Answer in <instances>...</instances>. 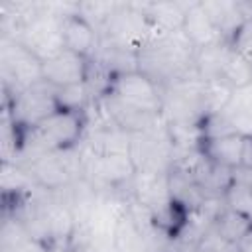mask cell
Returning a JSON list of instances; mask_svg holds the SVG:
<instances>
[{"label": "cell", "instance_id": "obj_17", "mask_svg": "<svg viewBox=\"0 0 252 252\" xmlns=\"http://www.w3.org/2000/svg\"><path fill=\"white\" fill-rule=\"evenodd\" d=\"M185 37L195 45V49L224 41L220 37V33L217 32V28L213 26V22L209 20V16L205 14V10L201 8V2H191L187 12H185V22H183V30Z\"/></svg>", "mask_w": 252, "mask_h": 252}, {"label": "cell", "instance_id": "obj_29", "mask_svg": "<svg viewBox=\"0 0 252 252\" xmlns=\"http://www.w3.org/2000/svg\"><path fill=\"white\" fill-rule=\"evenodd\" d=\"M232 181L244 187L252 189V167L250 165H238L232 169Z\"/></svg>", "mask_w": 252, "mask_h": 252}, {"label": "cell", "instance_id": "obj_27", "mask_svg": "<svg viewBox=\"0 0 252 252\" xmlns=\"http://www.w3.org/2000/svg\"><path fill=\"white\" fill-rule=\"evenodd\" d=\"M193 246V252H240L238 244L228 242L226 238H222L215 228L207 230Z\"/></svg>", "mask_w": 252, "mask_h": 252}, {"label": "cell", "instance_id": "obj_4", "mask_svg": "<svg viewBox=\"0 0 252 252\" xmlns=\"http://www.w3.org/2000/svg\"><path fill=\"white\" fill-rule=\"evenodd\" d=\"M0 73L6 100L43 81V61L12 37H0Z\"/></svg>", "mask_w": 252, "mask_h": 252}, {"label": "cell", "instance_id": "obj_23", "mask_svg": "<svg viewBox=\"0 0 252 252\" xmlns=\"http://www.w3.org/2000/svg\"><path fill=\"white\" fill-rule=\"evenodd\" d=\"M219 83L230 87L232 91L248 87L252 83V65L234 47L230 49V53H228V57L224 61V67H222Z\"/></svg>", "mask_w": 252, "mask_h": 252}, {"label": "cell", "instance_id": "obj_6", "mask_svg": "<svg viewBox=\"0 0 252 252\" xmlns=\"http://www.w3.org/2000/svg\"><path fill=\"white\" fill-rule=\"evenodd\" d=\"M128 156L136 171L169 173L173 167V142H171L167 124L156 130L130 134Z\"/></svg>", "mask_w": 252, "mask_h": 252}, {"label": "cell", "instance_id": "obj_20", "mask_svg": "<svg viewBox=\"0 0 252 252\" xmlns=\"http://www.w3.org/2000/svg\"><path fill=\"white\" fill-rule=\"evenodd\" d=\"M230 122L232 130L242 136H252V83L232 91L228 104L220 110Z\"/></svg>", "mask_w": 252, "mask_h": 252}, {"label": "cell", "instance_id": "obj_25", "mask_svg": "<svg viewBox=\"0 0 252 252\" xmlns=\"http://www.w3.org/2000/svg\"><path fill=\"white\" fill-rule=\"evenodd\" d=\"M118 2H77V14L85 18L96 32L104 26L108 16L114 12Z\"/></svg>", "mask_w": 252, "mask_h": 252}, {"label": "cell", "instance_id": "obj_12", "mask_svg": "<svg viewBox=\"0 0 252 252\" xmlns=\"http://www.w3.org/2000/svg\"><path fill=\"white\" fill-rule=\"evenodd\" d=\"M201 8L220 33L224 41H230L238 28L252 18V2H230V0H205Z\"/></svg>", "mask_w": 252, "mask_h": 252}, {"label": "cell", "instance_id": "obj_8", "mask_svg": "<svg viewBox=\"0 0 252 252\" xmlns=\"http://www.w3.org/2000/svg\"><path fill=\"white\" fill-rule=\"evenodd\" d=\"M57 110L59 106L55 100V87L47 81H39L6 100V116L20 130L35 128Z\"/></svg>", "mask_w": 252, "mask_h": 252}, {"label": "cell", "instance_id": "obj_28", "mask_svg": "<svg viewBox=\"0 0 252 252\" xmlns=\"http://www.w3.org/2000/svg\"><path fill=\"white\" fill-rule=\"evenodd\" d=\"M232 47L252 65V18H248L230 39Z\"/></svg>", "mask_w": 252, "mask_h": 252}, {"label": "cell", "instance_id": "obj_7", "mask_svg": "<svg viewBox=\"0 0 252 252\" xmlns=\"http://www.w3.org/2000/svg\"><path fill=\"white\" fill-rule=\"evenodd\" d=\"M83 179L98 193L104 189H122L136 175V167L128 154H93L81 148Z\"/></svg>", "mask_w": 252, "mask_h": 252}, {"label": "cell", "instance_id": "obj_1", "mask_svg": "<svg viewBox=\"0 0 252 252\" xmlns=\"http://www.w3.org/2000/svg\"><path fill=\"white\" fill-rule=\"evenodd\" d=\"M195 53V45L183 32L158 33L138 49V71L163 89L167 85L197 77Z\"/></svg>", "mask_w": 252, "mask_h": 252}, {"label": "cell", "instance_id": "obj_16", "mask_svg": "<svg viewBox=\"0 0 252 252\" xmlns=\"http://www.w3.org/2000/svg\"><path fill=\"white\" fill-rule=\"evenodd\" d=\"M246 136L242 134H228L219 138H207L201 142V152L215 163L224 167H238L242 165V152H244Z\"/></svg>", "mask_w": 252, "mask_h": 252}, {"label": "cell", "instance_id": "obj_30", "mask_svg": "<svg viewBox=\"0 0 252 252\" xmlns=\"http://www.w3.org/2000/svg\"><path fill=\"white\" fill-rule=\"evenodd\" d=\"M238 248H240V252H252V230H250V232L240 240Z\"/></svg>", "mask_w": 252, "mask_h": 252}, {"label": "cell", "instance_id": "obj_18", "mask_svg": "<svg viewBox=\"0 0 252 252\" xmlns=\"http://www.w3.org/2000/svg\"><path fill=\"white\" fill-rule=\"evenodd\" d=\"M167 177H169L171 201L183 215H189L203 205L205 195L201 193L199 185L195 183V179L191 175H187L185 171H179V169H171L167 173Z\"/></svg>", "mask_w": 252, "mask_h": 252}, {"label": "cell", "instance_id": "obj_22", "mask_svg": "<svg viewBox=\"0 0 252 252\" xmlns=\"http://www.w3.org/2000/svg\"><path fill=\"white\" fill-rule=\"evenodd\" d=\"M213 228L222 236L226 238L228 242H234V244H240V240L252 230V220L232 209H228L226 205L222 207V211L217 215L215 222H213Z\"/></svg>", "mask_w": 252, "mask_h": 252}, {"label": "cell", "instance_id": "obj_9", "mask_svg": "<svg viewBox=\"0 0 252 252\" xmlns=\"http://www.w3.org/2000/svg\"><path fill=\"white\" fill-rule=\"evenodd\" d=\"M108 93L138 110L161 114V89L140 71L116 75L110 83Z\"/></svg>", "mask_w": 252, "mask_h": 252}, {"label": "cell", "instance_id": "obj_2", "mask_svg": "<svg viewBox=\"0 0 252 252\" xmlns=\"http://www.w3.org/2000/svg\"><path fill=\"white\" fill-rule=\"evenodd\" d=\"M75 12H77V2L75 4L39 2V10L35 12V16L24 22L18 28V32L12 35V39L20 41L41 61H45L55 53H59L61 49H65L63 20Z\"/></svg>", "mask_w": 252, "mask_h": 252}, {"label": "cell", "instance_id": "obj_26", "mask_svg": "<svg viewBox=\"0 0 252 252\" xmlns=\"http://www.w3.org/2000/svg\"><path fill=\"white\" fill-rule=\"evenodd\" d=\"M224 205L252 220V189L250 187H244L232 181V185L224 193Z\"/></svg>", "mask_w": 252, "mask_h": 252}, {"label": "cell", "instance_id": "obj_10", "mask_svg": "<svg viewBox=\"0 0 252 252\" xmlns=\"http://www.w3.org/2000/svg\"><path fill=\"white\" fill-rule=\"evenodd\" d=\"M96 108H98V112H100V116L104 120L112 122L114 126H118L120 130L128 132V134L156 130V128L165 124L161 114H152V112L138 110V108L122 102L112 93H106L102 98H98L96 100Z\"/></svg>", "mask_w": 252, "mask_h": 252}, {"label": "cell", "instance_id": "obj_15", "mask_svg": "<svg viewBox=\"0 0 252 252\" xmlns=\"http://www.w3.org/2000/svg\"><path fill=\"white\" fill-rule=\"evenodd\" d=\"M91 61H94L96 65H100L112 77L138 71V53L132 51V49L114 45V43H110L106 39H98V45H96Z\"/></svg>", "mask_w": 252, "mask_h": 252}, {"label": "cell", "instance_id": "obj_3", "mask_svg": "<svg viewBox=\"0 0 252 252\" xmlns=\"http://www.w3.org/2000/svg\"><path fill=\"white\" fill-rule=\"evenodd\" d=\"M161 118L167 126H201L207 118L203 81L193 77L163 87Z\"/></svg>", "mask_w": 252, "mask_h": 252}, {"label": "cell", "instance_id": "obj_21", "mask_svg": "<svg viewBox=\"0 0 252 252\" xmlns=\"http://www.w3.org/2000/svg\"><path fill=\"white\" fill-rule=\"evenodd\" d=\"M114 252H150L148 238L138 220L134 219V215L130 213L128 205L114 232Z\"/></svg>", "mask_w": 252, "mask_h": 252}, {"label": "cell", "instance_id": "obj_13", "mask_svg": "<svg viewBox=\"0 0 252 252\" xmlns=\"http://www.w3.org/2000/svg\"><path fill=\"white\" fill-rule=\"evenodd\" d=\"M150 22L154 35L158 33H173L183 30L185 12L191 2H136Z\"/></svg>", "mask_w": 252, "mask_h": 252}, {"label": "cell", "instance_id": "obj_24", "mask_svg": "<svg viewBox=\"0 0 252 252\" xmlns=\"http://www.w3.org/2000/svg\"><path fill=\"white\" fill-rule=\"evenodd\" d=\"M55 100L59 110H73V112H87V108L94 104L87 83L55 87Z\"/></svg>", "mask_w": 252, "mask_h": 252}, {"label": "cell", "instance_id": "obj_19", "mask_svg": "<svg viewBox=\"0 0 252 252\" xmlns=\"http://www.w3.org/2000/svg\"><path fill=\"white\" fill-rule=\"evenodd\" d=\"M0 252H49V248L32 236L16 217H6L0 234Z\"/></svg>", "mask_w": 252, "mask_h": 252}, {"label": "cell", "instance_id": "obj_11", "mask_svg": "<svg viewBox=\"0 0 252 252\" xmlns=\"http://www.w3.org/2000/svg\"><path fill=\"white\" fill-rule=\"evenodd\" d=\"M87 73H89V59L69 49H61L59 53L43 61V81L51 83L53 87L85 83Z\"/></svg>", "mask_w": 252, "mask_h": 252}, {"label": "cell", "instance_id": "obj_5", "mask_svg": "<svg viewBox=\"0 0 252 252\" xmlns=\"http://www.w3.org/2000/svg\"><path fill=\"white\" fill-rule=\"evenodd\" d=\"M98 35L100 39L138 53V49L154 35V30L136 2H118Z\"/></svg>", "mask_w": 252, "mask_h": 252}, {"label": "cell", "instance_id": "obj_14", "mask_svg": "<svg viewBox=\"0 0 252 252\" xmlns=\"http://www.w3.org/2000/svg\"><path fill=\"white\" fill-rule=\"evenodd\" d=\"M98 32L85 20L81 18L77 12L69 14L63 20V43L65 49L75 51L87 59L93 57L96 45H98Z\"/></svg>", "mask_w": 252, "mask_h": 252}]
</instances>
